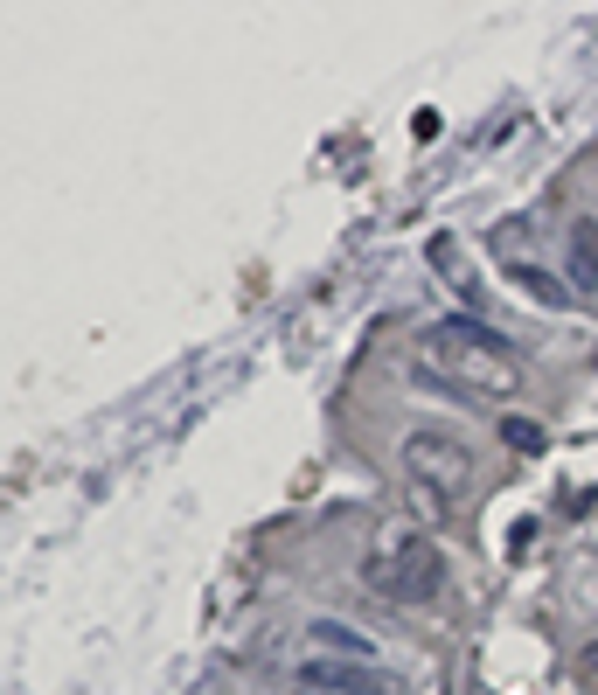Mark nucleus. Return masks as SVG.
<instances>
[{
  "label": "nucleus",
  "instance_id": "f257e3e1",
  "mask_svg": "<svg viewBox=\"0 0 598 695\" xmlns=\"http://www.w3.org/2000/svg\"><path fill=\"white\" fill-rule=\"evenodd\" d=\"M425 362H439L432 383H452V390H480V397H508L522 390V362L508 341H494L480 320H439L425 327Z\"/></svg>",
  "mask_w": 598,
  "mask_h": 695
},
{
  "label": "nucleus",
  "instance_id": "f03ea898",
  "mask_svg": "<svg viewBox=\"0 0 598 695\" xmlns=\"http://www.w3.org/2000/svg\"><path fill=\"white\" fill-rule=\"evenodd\" d=\"M362 577H369L383 598H397V605H425V598H439V584H446V556H439V543H425V536H390L383 550L362 563Z\"/></svg>",
  "mask_w": 598,
  "mask_h": 695
},
{
  "label": "nucleus",
  "instance_id": "7ed1b4c3",
  "mask_svg": "<svg viewBox=\"0 0 598 695\" xmlns=\"http://www.w3.org/2000/svg\"><path fill=\"white\" fill-rule=\"evenodd\" d=\"M404 466H411L425 487H439L446 501H459V494L473 487V452H466L459 438H446V431H411V438H404Z\"/></svg>",
  "mask_w": 598,
  "mask_h": 695
},
{
  "label": "nucleus",
  "instance_id": "20e7f679",
  "mask_svg": "<svg viewBox=\"0 0 598 695\" xmlns=\"http://www.w3.org/2000/svg\"><path fill=\"white\" fill-rule=\"evenodd\" d=\"M299 689H320V695H404L376 661H327V654H306V661H299Z\"/></svg>",
  "mask_w": 598,
  "mask_h": 695
},
{
  "label": "nucleus",
  "instance_id": "39448f33",
  "mask_svg": "<svg viewBox=\"0 0 598 695\" xmlns=\"http://www.w3.org/2000/svg\"><path fill=\"white\" fill-rule=\"evenodd\" d=\"M564 285L578 292V299H592L598 292V216H578L571 223V244H564Z\"/></svg>",
  "mask_w": 598,
  "mask_h": 695
},
{
  "label": "nucleus",
  "instance_id": "423d86ee",
  "mask_svg": "<svg viewBox=\"0 0 598 695\" xmlns=\"http://www.w3.org/2000/svg\"><path fill=\"white\" fill-rule=\"evenodd\" d=\"M306 647L327 654V661H376V640L355 633V626H341V619H313L306 626Z\"/></svg>",
  "mask_w": 598,
  "mask_h": 695
},
{
  "label": "nucleus",
  "instance_id": "0eeeda50",
  "mask_svg": "<svg viewBox=\"0 0 598 695\" xmlns=\"http://www.w3.org/2000/svg\"><path fill=\"white\" fill-rule=\"evenodd\" d=\"M432 265L446 272V285H452V292H466V299L480 292V278H473L466 265H459V244H452V237H432Z\"/></svg>",
  "mask_w": 598,
  "mask_h": 695
},
{
  "label": "nucleus",
  "instance_id": "6e6552de",
  "mask_svg": "<svg viewBox=\"0 0 598 695\" xmlns=\"http://www.w3.org/2000/svg\"><path fill=\"white\" fill-rule=\"evenodd\" d=\"M501 438H508L515 452H543V431H536L529 417H508V424H501Z\"/></svg>",
  "mask_w": 598,
  "mask_h": 695
},
{
  "label": "nucleus",
  "instance_id": "1a4fd4ad",
  "mask_svg": "<svg viewBox=\"0 0 598 695\" xmlns=\"http://www.w3.org/2000/svg\"><path fill=\"white\" fill-rule=\"evenodd\" d=\"M299 695H320V689H299Z\"/></svg>",
  "mask_w": 598,
  "mask_h": 695
}]
</instances>
